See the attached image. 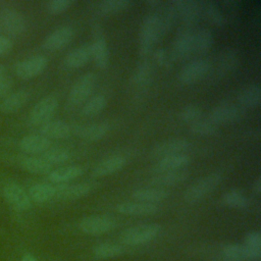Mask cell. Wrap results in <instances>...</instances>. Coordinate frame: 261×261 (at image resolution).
Listing matches in <instances>:
<instances>
[{
  "instance_id": "1",
  "label": "cell",
  "mask_w": 261,
  "mask_h": 261,
  "mask_svg": "<svg viewBox=\"0 0 261 261\" xmlns=\"http://www.w3.org/2000/svg\"><path fill=\"white\" fill-rule=\"evenodd\" d=\"M159 41L157 12L147 14L141 24L139 36V53L142 57L148 56L156 42Z\"/></svg>"
},
{
  "instance_id": "2",
  "label": "cell",
  "mask_w": 261,
  "mask_h": 261,
  "mask_svg": "<svg viewBox=\"0 0 261 261\" xmlns=\"http://www.w3.org/2000/svg\"><path fill=\"white\" fill-rule=\"evenodd\" d=\"M221 180L222 175L218 172H213L199 178L186 190L184 194L185 201L187 203L193 204L202 200L212 191H214L221 182Z\"/></svg>"
},
{
  "instance_id": "3",
  "label": "cell",
  "mask_w": 261,
  "mask_h": 261,
  "mask_svg": "<svg viewBox=\"0 0 261 261\" xmlns=\"http://www.w3.org/2000/svg\"><path fill=\"white\" fill-rule=\"evenodd\" d=\"M161 226L157 223H145L129 227L121 232L120 242L128 246L146 244L154 240L160 232Z\"/></svg>"
},
{
  "instance_id": "4",
  "label": "cell",
  "mask_w": 261,
  "mask_h": 261,
  "mask_svg": "<svg viewBox=\"0 0 261 261\" xmlns=\"http://www.w3.org/2000/svg\"><path fill=\"white\" fill-rule=\"evenodd\" d=\"M96 82L97 76L94 72H86L81 75L69 90L67 98L68 104L72 107H76L85 103L91 97Z\"/></svg>"
},
{
  "instance_id": "5",
  "label": "cell",
  "mask_w": 261,
  "mask_h": 261,
  "mask_svg": "<svg viewBox=\"0 0 261 261\" xmlns=\"http://www.w3.org/2000/svg\"><path fill=\"white\" fill-rule=\"evenodd\" d=\"M211 64L212 63L207 58L199 57L193 59L181 67L177 74V79L179 83L184 85L195 84L209 74Z\"/></svg>"
},
{
  "instance_id": "6",
  "label": "cell",
  "mask_w": 261,
  "mask_h": 261,
  "mask_svg": "<svg viewBox=\"0 0 261 261\" xmlns=\"http://www.w3.org/2000/svg\"><path fill=\"white\" fill-rule=\"evenodd\" d=\"M58 107V98L55 95H47L39 100L32 108L29 120L33 125L41 126L51 120Z\"/></svg>"
},
{
  "instance_id": "7",
  "label": "cell",
  "mask_w": 261,
  "mask_h": 261,
  "mask_svg": "<svg viewBox=\"0 0 261 261\" xmlns=\"http://www.w3.org/2000/svg\"><path fill=\"white\" fill-rule=\"evenodd\" d=\"M193 34L194 30L188 27H181L173 40L170 54L173 60H186L194 54L193 47Z\"/></svg>"
},
{
  "instance_id": "8",
  "label": "cell",
  "mask_w": 261,
  "mask_h": 261,
  "mask_svg": "<svg viewBox=\"0 0 261 261\" xmlns=\"http://www.w3.org/2000/svg\"><path fill=\"white\" fill-rule=\"evenodd\" d=\"M116 226V220L108 215H91L84 217L79 222V228L91 236H98L112 230Z\"/></svg>"
},
{
  "instance_id": "9",
  "label": "cell",
  "mask_w": 261,
  "mask_h": 261,
  "mask_svg": "<svg viewBox=\"0 0 261 261\" xmlns=\"http://www.w3.org/2000/svg\"><path fill=\"white\" fill-rule=\"evenodd\" d=\"M242 116L243 111L241 107L230 102H221L217 104L209 113V119L217 125L237 122Z\"/></svg>"
},
{
  "instance_id": "10",
  "label": "cell",
  "mask_w": 261,
  "mask_h": 261,
  "mask_svg": "<svg viewBox=\"0 0 261 261\" xmlns=\"http://www.w3.org/2000/svg\"><path fill=\"white\" fill-rule=\"evenodd\" d=\"M191 142L185 138H171L154 145L150 154L158 159L169 155L182 154L191 148Z\"/></svg>"
},
{
  "instance_id": "11",
  "label": "cell",
  "mask_w": 261,
  "mask_h": 261,
  "mask_svg": "<svg viewBox=\"0 0 261 261\" xmlns=\"http://www.w3.org/2000/svg\"><path fill=\"white\" fill-rule=\"evenodd\" d=\"M48 65L44 55H35L17 62L14 66L15 74L22 80H30L41 74Z\"/></svg>"
},
{
  "instance_id": "12",
  "label": "cell",
  "mask_w": 261,
  "mask_h": 261,
  "mask_svg": "<svg viewBox=\"0 0 261 261\" xmlns=\"http://www.w3.org/2000/svg\"><path fill=\"white\" fill-rule=\"evenodd\" d=\"M25 19L21 13L14 9L0 11V31L9 36H19L25 31Z\"/></svg>"
},
{
  "instance_id": "13",
  "label": "cell",
  "mask_w": 261,
  "mask_h": 261,
  "mask_svg": "<svg viewBox=\"0 0 261 261\" xmlns=\"http://www.w3.org/2000/svg\"><path fill=\"white\" fill-rule=\"evenodd\" d=\"M94 41L91 43V54L95 64L100 69H105L109 65L110 55L107 42L102 35L99 24H96L94 30Z\"/></svg>"
},
{
  "instance_id": "14",
  "label": "cell",
  "mask_w": 261,
  "mask_h": 261,
  "mask_svg": "<svg viewBox=\"0 0 261 261\" xmlns=\"http://www.w3.org/2000/svg\"><path fill=\"white\" fill-rule=\"evenodd\" d=\"M3 193L6 201L14 209L18 211H25L31 208L32 203L28 193L17 182L10 181L6 184L3 189Z\"/></svg>"
},
{
  "instance_id": "15",
  "label": "cell",
  "mask_w": 261,
  "mask_h": 261,
  "mask_svg": "<svg viewBox=\"0 0 261 261\" xmlns=\"http://www.w3.org/2000/svg\"><path fill=\"white\" fill-rule=\"evenodd\" d=\"M177 16L180 17L184 27L191 28L197 24L202 16L200 2L195 0H174Z\"/></svg>"
},
{
  "instance_id": "16",
  "label": "cell",
  "mask_w": 261,
  "mask_h": 261,
  "mask_svg": "<svg viewBox=\"0 0 261 261\" xmlns=\"http://www.w3.org/2000/svg\"><path fill=\"white\" fill-rule=\"evenodd\" d=\"M95 185L93 182L63 184L55 186V198L62 201L76 200L88 195Z\"/></svg>"
},
{
  "instance_id": "17",
  "label": "cell",
  "mask_w": 261,
  "mask_h": 261,
  "mask_svg": "<svg viewBox=\"0 0 261 261\" xmlns=\"http://www.w3.org/2000/svg\"><path fill=\"white\" fill-rule=\"evenodd\" d=\"M74 37V30L70 25H62L51 32L43 41V47L49 51L60 50Z\"/></svg>"
},
{
  "instance_id": "18",
  "label": "cell",
  "mask_w": 261,
  "mask_h": 261,
  "mask_svg": "<svg viewBox=\"0 0 261 261\" xmlns=\"http://www.w3.org/2000/svg\"><path fill=\"white\" fill-rule=\"evenodd\" d=\"M191 162V157L186 154H176V155H169L162 158H159L156 163L153 164L151 167V171L154 174L166 172V171H174L182 169Z\"/></svg>"
},
{
  "instance_id": "19",
  "label": "cell",
  "mask_w": 261,
  "mask_h": 261,
  "mask_svg": "<svg viewBox=\"0 0 261 261\" xmlns=\"http://www.w3.org/2000/svg\"><path fill=\"white\" fill-rule=\"evenodd\" d=\"M158 15V33L159 40L162 39L174 25L177 19V11L173 1H168L163 3L160 7V12H157Z\"/></svg>"
},
{
  "instance_id": "20",
  "label": "cell",
  "mask_w": 261,
  "mask_h": 261,
  "mask_svg": "<svg viewBox=\"0 0 261 261\" xmlns=\"http://www.w3.org/2000/svg\"><path fill=\"white\" fill-rule=\"evenodd\" d=\"M214 65L215 74L217 76L221 77L229 74L239 65V55L233 49L226 48L218 54Z\"/></svg>"
},
{
  "instance_id": "21",
  "label": "cell",
  "mask_w": 261,
  "mask_h": 261,
  "mask_svg": "<svg viewBox=\"0 0 261 261\" xmlns=\"http://www.w3.org/2000/svg\"><path fill=\"white\" fill-rule=\"evenodd\" d=\"M126 158L122 155H112L99 161L92 170L94 177H103L113 174L124 167Z\"/></svg>"
},
{
  "instance_id": "22",
  "label": "cell",
  "mask_w": 261,
  "mask_h": 261,
  "mask_svg": "<svg viewBox=\"0 0 261 261\" xmlns=\"http://www.w3.org/2000/svg\"><path fill=\"white\" fill-rule=\"evenodd\" d=\"M40 134L47 139L62 140L69 138L72 134V125L63 120H49L40 126Z\"/></svg>"
},
{
  "instance_id": "23",
  "label": "cell",
  "mask_w": 261,
  "mask_h": 261,
  "mask_svg": "<svg viewBox=\"0 0 261 261\" xmlns=\"http://www.w3.org/2000/svg\"><path fill=\"white\" fill-rule=\"evenodd\" d=\"M72 130L74 135L83 140L89 142H96L107 135L109 126L107 123L97 122L85 125H72Z\"/></svg>"
},
{
  "instance_id": "24",
  "label": "cell",
  "mask_w": 261,
  "mask_h": 261,
  "mask_svg": "<svg viewBox=\"0 0 261 261\" xmlns=\"http://www.w3.org/2000/svg\"><path fill=\"white\" fill-rule=\"evenodd\" d=\"M51 146V142L41 134H30L19 142V148L27 154H43Z\"/></svg>"
},
{
  "instance_id": "25",
  "label": "cell",
  "mask_w": 261,
  "mask_h": 261,
  "mask_svg": "<svg viewBox=\"0 0 261 261\" xmlns=\"http://www.w3.org/2000/svg\"><path fill=\"white\" fill-rule=\"evenodd\" d=\"M83 173L84 168L81 165H65L51 170L48 173V179L55 185H63L80 177Z\"/></svg>"
},
{
  "instance_id": "26",
  "label": "cell",
  "mask_w": 261,
  "mask_h": 261,
  "mask_svg": "<svg viewBox=\"0 0 261 261\" xmlns=\"http://www.w3.org/2000/svg\"><path fill=\"white\" fill-rule=\"evenodd\" d=\"M117 212L123 215H133V216H146L153 215L158 212L159 207L157 204L143 203L139 201L135 202H122L116 206Z\"/></svg>"
},
{
  "instance_id": "27",
  "label": "cell",
  "mask_w": 261,
  "mask_h": 261,
  "mask_svg": "<svg viewBox=\"0 0 261 261\" xmlns=\"http://www.w3.org/2000/svg\"><path fill=\"white\" fill-rule=\"evenodd\" d=\"M189 171L185 169L174 170V171H166L154 174L150 178V184L156 188H165L172 187L185 181L189 177Z\"/></svg>"
},
{
  "instance_id": "28",
  "label": "cell",
  "mask_w": 261,
  "mask_h": 261,
  "mask_svg": "<svg viewBox=\"0 0 261 261\" xmlns=\"http://www.w3.org/2000/svg\"><path fill=\"white\" fill-rule=\"evenodd\" d=\"M91 58V43H86L70 50L64 57V64L68 68H80Z\"/></svg>"
},
{
  "instance_id": "29",
  "label": "cell",
  "mask_w": 261,
  "mask_h": 261,
  "mask_svg": "<svg viewBox=\"0 0 261 261\" xmlns=\"http://www.w3.org/2000/svg\"><path fill=\"white\" fill-rule=\"evenodd\" d=\"M238 102L246 108H254L260 104L261 88L258 83H253L244 87L238 94Z\"/></svg>"
},
{
  "instance_id": "30",
  "label": "cell",
  "mask_w": 261,
  "mask_h": 261,
  "mask_svg": "<svg viewBox=\"0 0 261 261\" xmlns=\"http://www.w3.org/2000/svg\"><path fill=\"white\" fill-rule=\"evenodd\" d=\"M168 192L162 188H142L133 192L132 197L139 202L156 204L168 197Z\"/></svg>"
},
{
  "instance_id": "31",
  "label": "cell",
  "mask_w": 261,
  "mask_h": 261,
  "mask_svg": "<svg viewBox=\"0 0 261 261\" xmlns=\"http://www.w3.org/2000/svg\"><path fill=\"white\" fill-rule=\"evenodd\" d=\"M30 94L25 90L13 92L3 98L0 102V111L3 113H13L19 110L29 100Z\"/></svg>"
},
{
  "instance_id": "32",
  "label": "cell",
  "mask_w": 261,
  "mask_h": 261,
  "mask_svg": "<svg viewBox=\"0 0 261 261\" xmlns=\"http://www.w3.org/2000/svg\"><path fill=\"white\" fill-rule=\"evenodd\" d=\"M213 42H214V37L209 29L200 28L194 31V34H193L194 53L198 55L206 54L211 49Z\"/></svg>"
},
{
  "instance_id": "33",
  "label": "cell",
  "mask_w": 261,
  "mask_h": 261,
  "mask_svg": "<svg viewBox=\"0 0 261 261\" xmlns=\"http://www.w3.org/2000/svg\"><path fill=\"white\" fill-rule=\"evenodd\" d=\"M28 195L31 201L35 203H46L55 198V186L47 182H38L30 188Z\"/></svg>"
},
{
  "instance_id": "34",
  "label": "cell",
  "mask_w": 261,
  "mask_h": 261,
  "mask_svg": "<svg viewBox=\"0 0 261 261\" xmlns=\"http://www.w3.org/2000/svg\"><path fill=\"white\" fill-rule=\"evenodd\" d=\"M20 165L23 169L34 174H48L52 170V165L42 157L37 156L22 157L20 159Z\"/></svg>"
},
{
  "instance_id": "35",
  "label": "cell",
  "mask_w": 261,
  "mask_h": 261,
  "mask_svg": "<svg viewBox=\"0 0 261 261\" xmlns=\"http://www.w3.org/2000/svg\"><path fill=\"white\" fill-rule=\"evenodd\" d=\"M153 72L152 63L148 59L140 61L133 74V83L137 88H145L151 81Z\"/></svg>"
},
{
  "instance_id": "36",
  "label": "cell",
  "mask_w": 261,
  "mask_h": 261,
  "mask_svg": "<svg viewBox=\"0 0 261 261\" xmlns=\"http://www.w3.org/2000/svg\"><path fill=\"white\" fill-rule=\"evenodd\" d=\"M201 7V13L204 15L212 24L221 27L224 24V16L219 6L214 1H199Z\"/></svg>"
},
{
  "instance_id": "37",
  "label": "cell",
  "mask_w": 261,
  "mask_h": 261,
  "mask_svg": "<svg viewBox=\"0 0 261 261\" xmlns=\"http://www.w3.org/2000/svg\"><path fill=\"white\" fill-rule=\"evenodd\" d=\"M107 105V99L102 94L90 97L82 106L81 114L85 117H93L99 114Z\"/></svg>"
},
{
  "instance_id": "38",
  "label": "cell",
  "mask_w": 261,
  "mask_h": 261,
  "mask_svg": "<svg viewBox=\"0 0 261 261\" xmlns=\"http://www.w3.org/2000/svg\"><path fill=\"white\" fill-rule=\"evenodd\" d=\"M244 247L247 253V260L259 261L261 257V234L259 231H252L246 236Z\"/></svg>"
},
{
  "instance_id": "39",
  "label": "cell",
  "mask_w": 261,
  "mask_h": 261,
  "mask_svg": "<svg viewBox=\"0 0 261 261\" xmlns=\"http://www.w3.org/2000/svg\"><path fill=\"white\" fill-rule=\"evenodd\" d=\"M124 252L120 245L113 243H102L94 248L93 254L96 259H108L122 255Z\"/></svg>"
},
{
  "instance_id": "40",
  "label": "cell",
  "mask_w": 261,
  "mask_h": 261,
  "mask_svg": "<svg viewBox=\"0 0 261 261\" xmlns=\"http://www.w3.org/2000/svg\"><path fill=\"white\" fill-rule=\"evenodd\" d=\"M70 157H71L70 152L67 149L61 148V147H55V148L50 147L42 155V158L46 160L50 165L65 163L70 159Z\"/></svg>"
},
{
  "instance_id": "41",
  "label": "cell",
  "mask_w": 261,
  "mask_h": 261,
  "mask_svg": "<svg viewBox=\"0 0 261 261\" xmlns=\"http://www.w3.org/2000/svg\"><path fill=\"white\" fill-rule=\"evenodd\" d=\"M132 2L128 0H103L98 4V10L104 15L113 14L126 9Z\"/></svg>"
},
{
  "instance_id": "42",
  "label": "cell",
  "mask_w": 261,
  "mask_h": 261,
  "mask_svg": "<svg viewBox=\"0 0 261 261\" xmlns=\"http://www.w3.org/2000/svg\"><path fill=\"white\" fill-rule=\"evenodd\" d=\"M222 202L228 207L239 209L246 208L249 205L247 197L239 190H230L226 192L222 197Z\"/></svg>"
},
{
  "instance_id": "43",
  "label": "cell",
  "mask_w": 261,
  "mask_h": 261,
  "mask_svg": "<svg viewBox=\"0 0 261 261\" xmlns=\"http://www.w3.org/2000/svg\"><path fill=\"white\" fill-rule=\"evenodd\" d=\"M190 129L192 134L197 136H212L217 132L218 125L212 122L209 118H200L199 120L190 124Z\"/></svg>"
},
{
  "instance_id": "44",
  "label": "cell",
  "mask_w": 261,
  "mask_h": 261,
  "mask_svg": "<svg viewBox=\"0 0 261 261\" xmlns=\"http://www.w3.org/2000/svg\"><path fill=\"white\" fill-rule=\"evenodd\" d=\"M222 257L231 261L247 260V253L244 245L229 244L222 248Z\"/></svg>"
},
{
  "instance_id": "45",
  "label": "cell",
  "mask_w": 261,
  "mask_h": 261,
  "mask_svg": "<svg viewBox=\"0 0 261 261\" xmlns=\"http://www.w3.org/2000/svg\"><path fill=\"white\" fill-rule=\"evenodd\" d=\"M202 116V108L196 104L186 105L179 112V118L186 123H193Z\"/></svg>"
},
{
  "instance_id": "46",
  "label": "cell",
  "mask_w": 261,
  "mask_h": 261,
  "mask_svg": "<svg viewBox=\"0 0 261 261\" xmlns=\"http://www.w3.org/2000/svg\"><path fill=\"white\" fill-rule=\"evenodd\" d=\"M153 54H154V60L159 66L164 67L166 69L172 67L174 60H173L170 52L167 49L157 48Z\"/></svg>"
},
{
  "instance_id": "47",
  "label": "cell",
  "mask_w": 261,
  "mask_h": 261,
  "mask_svg": "<svg viewBox=\"0 0 261 261\" xmlns=\"http://www.w3.org/2000/svg\"><path fill=\"white\" fill-rule=\"evenodd\" d=\"M71 0H50L46 3V9L51 14H58L70 7Z\"/></svg>"
},
{
  "instance_id": "48",
  "label": "cell",
  "mask_w": 261,
  "mask_h": 261,
  "mask_svg": "<svg viewBox=\"0 0 261 261\" xmlns=\"http://www.w3.org/2000/svg\"><path fill=\"white\" fill-rule=\"evenodd\" d=\"M13 86V82L5 66L0 64V97H5Z\"/></svg>"
},
{
  "instance_id": "49",
  "label": "cell",
  "mask_w": 261,
  "mask_h": 261,
  "mask_svg": "<svg viewBox=\"0 0 261 261\" xmlns=\"http://www.w3.org/2000/svg\"><path fill=\"white\" fill-rule=\"evenodd\" d=\"M12 42L9 38L4 35H0V55L8 53L12 49Z\"/></svg>"
},
{
  "instance_id": "50",
  "label": "cell",
  "mask_w": 261,
  "mask_h": 261,
  "mask_svg": "<svg viewBox=\"0 0 261 261\" xmlns=\"http://www.w3.org/2000/svg\"><path fill=\"white\" fill-rule=\"evenodd\" d=\"M253 191H254L257 195L260 194V192H261V178H260V177H258V178L255 180V182L253 184Z\"/></svg>"
},
{
  "instance_id": "51",
  "label": "cell",
  "mask_w": 261,
  "mask_h": 261,
  "mask_svg": "<svg viewBox=\"0 0 261 261\" xmlns=\"http://www.w3.org/2000/svg\"><path fill=\"white\" fill-rule=\"evenodd\" d=\"M146 4L152 6L153 8H160L163 4L162 1H159V0H151V1H147Z\"/></svg>"
},
{
  "instance_id": "52",
  "label": "cell",
  "mask_w": 261,
  "mask_h": 261,
  "mask_svg": "<svg viewBox=\"0 0 261 261\" xmlns=\"http://www.w3.org/2000/svg\"><path fill=\"white\" fill-rule=\"evenodd\" d=\"M21 261H38L32 254L30 253H25L22 258H21Z\"/></svg>"
}]
</instances>
